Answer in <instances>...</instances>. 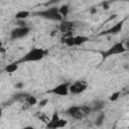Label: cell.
<instances>
[{"label": "cell", "instance_id": "cell-21", "mask_svg": "<svg viewBox=\"0 0 129 129\" xmlns=\"http://www.w3.org/2000/svg\"><path fill=\"white\" fill-rule=\"evenodd\" d=\"M90 13H91V14L97 13V8H91V9H90Z\"/></svg>", "mask_w": 129, "mask_h": 129}, {"label": "cell", "instance_id": "cell-9", "mask_svg": "<svg viewBox=\"0 0 129 129\" xmlns=\"http://www.w3.org/2000/svg\"><path fill=\"white\" fill-rule=\"evenodd\" d=\"M122 25H123V23H122V22H118V23H116L115 25H113L110 29H108L105 33H112V34L118 33V32H120V31H121V29H122Z\"/></svg>", "mask_w": 129, "mask_h": 129}, {"label": "cell", "instance_id": "cell-22", "mask_svg": "<svg viewBox=\"0 0 129 129\" xmlns=\"http://www.w3.org/2000/svg\"><path fill=\"white\" fill-rule=\"evenodd\" d=\"M22 129H35L33 126H25V127H23Z\"/></svg>", "mask_w": 129, "mask_h": 129}, {"label": "cell", "instance_id": "cell-19", "mask_svg": "<svg viewBox=\"0 0 129 129\" xmlns=\"http://www.w3.org/2000/svg\"><path fill=\"white\" fill-rule=\"evenodd\" d=\"M47 103H48V99H43V100H40L38 104H39V106H40V107H44Z\"/></svg>", "mask_w": 129, "mask_h": 129}, {"label": "cell", "instance_id": "cell-24", "mask_svg": "<svg viewBox=\"0 0 129 129\" xmlns=\"http://www.w3.org/2000/svg\"><path fill=\"white\" fill-rule=\"evenodd\" d=\"M1 117H2V110L0 109V119H1Z\"/></svg>", "mask_w": 129, "mask_h": 129}, {"label": "cell", "instance_id": "cell-5", "mask_svg": "<svg viewBox=\"0 0 129 129\" xmlns=\"http://www.w3.org/2000/svg\"><path fill=\"white\" fill-rule=\"evenodd\" d=\"M88 88V84L84 81H77L73 84L70 85L69 87V92L74 94V95H77V94H81L83 92H85Z\"/></svg>", "mask_w": 129, "mask_h": 129}, {"label": "cell", "instance_id": "cell-8", "mask_svg": "<svg viewBox=\"0 0 129 129\" xmlns=\"http://www.w3.org/2000/svg\"><path fill=\"white\" fill-rule=\"evenodd\" d=\"M70 85H71V83L59 84L58 86H56L55 88L50 90L49 93H52V94L58 95V96H67L69 94V87H70Z\"/></svg>", "mask_w": 129, "mask_h": 129}, {"label": "cell", "instance_id": "cell-20", "mask_svg": "<svg viewBox=\"0 0 129 129\" xmlns=\"http://www.w3.org/2000/svg\"><path fill=\"white\" fill-rule=\"evenodd\" d=\"M24 87V84L22 82H18L15 84V89H22Z\"/></svg>", "mask_w": 129, "mask_h": 129}, {"label": "cell", "instance_id": "cell-15", "mask_svg": "<svg viewBox=\"0 0 129 129\" xmlns=\"http://www.w3.org/2000/svg\"><path fill=\"white\" fill-rule=\"evenodd\" d=\"M104 121H105V114L104 113H100L96 118L95 124H96V126H102L104 124Z\"/></svg>", "mask_w": 129, "mask_h": 129}, {"label": "cell", "instance_id": "cell-3", "mask_svg": "<svg viewBox=\"0 0 129 129\" xmlns=\"http://www.w3.org/2000/svg\"><path fill=\"white\" fill-rule=\"evenodd\" d=\"M37 14L45 19H49V20H53V21H61L62 20V17L58 13V8H56V7L46 8L44 10L39 11Z\"/></svg>", "mask_w": 129, "mask_h": 129}, {"label": "cell", "instance_id": "cell-18", "mask_svg": "<svg viewBox=\"0 0 129 129\" xmlns=\"http://www.w3.org/2000/svg\"><path fill=\"white\" fill-rule=\"evenodd\" d=\"M120 94H121V92H120V91L113 93V94L111 95V97H110V100H111L112 102H114V101H117V100H118V98L120 97Z\"/></svg>", "mask_w": 129, "mask_h": 129}, {"label": "cell", "instance_id": "cell-10", "mask_svg": "<svg viewBox=\"0 0 129 129\" xmlns=\"http://www.w3.org/2000/svg\"><path fill=\"white\" fill-rule=\"evenodd\" d=\"M89 40V38L87 36H84V35H77V36H74V43L75 45H81V44H84L85 42H87Z\"/></svg>", "mask_w": 129, "mask_h": 129}, {"label": "cell", "instance_id": "cell-4", "mask_svg": "<svg viewBox=\"0 0 129 129\" xmlns=\"http://www.w3.org/2000/svg\"><path fill=\"white\" fill-rule=\"evenodd\" d=\"M67 124H68V121L62 119V118H60L58 116V114L55 112L49 118V121L46 124V127L48 129H59V128H63Z\"/></svg>", "mask_w": 129, "mask_h": 129}, {"label": "cell", "instance_id": "cell-11", "mask_svg": "<svg viewBox=\"0 0 129 129\" xmlns=\"http://www.w3.org/2000/svg\"><path fill=\"white\" fill-rule=\"evenodd\" d=\"M18 70V62H12L5 67V72L8 74H13Z\"/></svg>", "mask_w": 129, "mask_h": 129}, {"label": "cell", "instance_id": "cell-6", "mask_svg": "<svg viewBox=\"0 0 129 129\" xmlns=\"http://www.w3.org/2000/svg\"><path fill=\"white\" fill-rule=\"evenodd\" d=\"M127 50V48L124 46V44L122 42H116L114 45H112L105 53H104V56L107 57V56H112V55H115V54H119V53H122V52H125Z\"/></svg>", "mask_w": 129, "mask_h": 129}, {"label": "cell", "instance_id": "cell-7", "mask_svg": "<svg viewBox=\"0 0 129 129\" xmlns=\"http://www.w3.org/2000/svg\"><path fill=\"white\" fill-rule=\"evenodd\" d=\"M30 31V28L28 26H23V27H16L11 31V38L12 39H19L25 37Z\"/></svg>", "mask_w": 129, "mask_h": 129}, {"label": "cell", "instance_id": "cell-2", "mask_svg": "<svg viewBox=\"0 0 129 129\" xmlns=\"http://www.w3.org/2000/svg\"><path fill=\"white\" fill-rule=\"evenodd\" d=\"M45 53H46V51L42 48H32L19 60V62L38 61V60H40L44 57Z\"/></svg>", "mask_w": 129, "mask_h": 129}, {"label": "cell", "instance_id": "cell-13", "mask_svg": "<svg viewBox=\"0 0 129 129\" xmlns=\"http://www.w3.org/2000/svg\"><path fill=\"white\" fill-rule=\"evenodd\" d=\"M73 28V24L70 22H62L59 26V29L61 32H71V29Z\"/></svg>", "mask_w": 129, "mask_h": 129}, {"label": "cell", "instance_id": "cell-1", "mask_svg": "<svg viewBox=\"0 0 129 129\" xmlns=\"http://www.w3.org/2000/svg\"><path fill=\"white\" fill-rule=\"evenodd\" d=\"M92 108L87 106V105H82V106H72L67 110V114L70 115L71 117L75 119H83L87 115H89L92 112Z\"/></svg>", "mask_w": 129, "mask_h": 129}, {"label": "cell", "instance_id": "cell-14", "mask_svg": "<svg viewBox=\"0 0 129 129\" xmlns=\"http://www.w3.org/2000/svg\"><path fill=\"white\" fill-rule=\"evenodd\" d=\"M69 11H70V8H69L68 5H62V6H60V7L58 8V13L60 14V16H61L62 18L66 17V16L69 14Z\"/></svg>", "mask_w": 129, "mask_h": 129}, {"label": "cell", "instance_id": "cell-16", "mask_svg": "<svg viewBox=\"0 0 129 129\" xmlns=\"http://www.w3.org/2000/svg\"><path fill=\"white\" fill-rule=\"evenodd\" d=\"M63 42L66 43V45H68V46H70V47L75 46V43H74V36H73V35H69V36H67V37L64 38Z\"/></svg>", "mask_w": 129, "mask_h": 129}, {"label": "cell", "instance_id": "cell-17", "mask_svg": "<svg viewBox=\"0 0 129 129\" xmlns=\"http://www.w3.org/2000/svg\"><path fill=\"white\" fill-rule=\"evenodd\" d=\"M26 103L29 105V106H34L37 104V99L34 97V96H29L27 97L26 99Z\"/></svg>", "mask_w": 129, "mask_h": 129}, {"label": "cell", "instance_id": "cell-12", "mask_svg": "<svg viewBox=\"0 0 129 129\" xmlns=\"http://www.w3.org/2000/svg\"><path fill=\"white\" fill-rule=\"evenodd\" d=\"M29 11L27 10H20L18 11L16 14H15V18L18 19V20H24L25 18H27L29 16Z\"/></svg>", "mask_w": 129, "mask_h": 129}, {"label": "cell", "instance_id": "cell-23", "mask_svg": "<svg viewBox=\"0 0 129 129\" xmlns=\"http://www.w3.org/2000/svg\"><path fill=\"white\" fill-rule=\"evenodd\" d=\"M5 51H6V49L1 46V47H0V53H1V52H5Z\"/></svg>", "mask_w": 129, "mask_h": 129}]
</instances>
